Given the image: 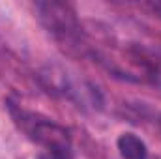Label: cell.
Wrapping results in <instances>:
<instances>
[{
	"label": "cell",
	"mask_w": 161,
	"mask_h": 159,
	"mask_svg": "<svg viewBox=\"0 0 161 159\" xmlns=\"http://www.w3.org/2000/svg\"><path fill=\"white\" fill-rule=\"evenodd\" d=\"M38 159H71V150L69 144H54V146H47L43 148Z\"/></svg>",
	"instance_id": "cell-3"
},
{
	"label": "cell",
	"mask_w": 161,
	"mask_h": 159,
	"mask_svg": "<svg viewBox=\"0 0 161 159\" xmlns=\"http://www.w3.org/2000/svg\"><path fill=\"white\" fill-rule=\"evenodd\" d=\"M40 9H41V17L47 21L49 28L60 30V32H66V30L71 28L73 17H71V13L68 11L66 6L51 2V4H40Z\"/></svg>",
	"instance_id": "cell-1"
},
{
	"label": "cell",
	"mask_w": 161,
	"mask_h": 159,
	"mask_svg": "<svg viewBox=\"0 0 161 159\" xmlns=\"http://www.w3.org/2000/svg\"><path fill=\"white\" fill-rule=\"evenodd\" d=\"M118 150L124 159H146V144L133 133H124L118 139Z\"/></svg>",
	"instance_id": "cell-2"
}]
</instances>
